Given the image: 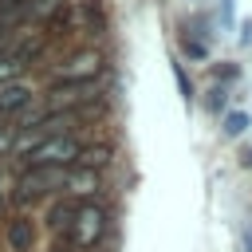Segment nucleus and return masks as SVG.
Segmentation results:
<instances>
[{
    "label": "nucleus",
    "mask_w": 252,
    "mask_h": 252,
    "mask_svg": "<svg viewBox=\"0 0 252 252\" xmlns=\"http://www.w3.org/2000/svg\"><path fill=\"white\" fill-rule=\"evenodd\" d=\"M102 236H106V209H102V205H79V213H75V220H71V228H67L71 248L91 252V248L102 244Z\"/></svg>",
    "instance_id": "f03ea898"
},
{
    "label": "nucleus",
    "mask_w": 252,
    "mask_h": 252,
    "mask_svg": "<svg viewBox=\"0 0 252 252\" xmlns=\"http://www.w3.org/2000/svg\"><path fill=\"white\" fill-rule=\"evenodd\" d=\"M75 213H79V205H75L71 197H63V201H51V205H47V228H55V232L71 228Z\"/></svg>",
    "instance_id": "6e6552de"
},
{
    "label": "nucleus",
    "mask_w": 252,
    "mask_h": 252,
    "mask_svg": "<svg viewBox=\"0 0 252 252\" xmlns=\"http://www.w3.org/2000/svg\"><path fill=\"white\" fill-rule=\"evenodd\" d=\"M110 161H114V150H110V146H83L75 165L87 169V173H98V169H106Z\"/></svg>",
    "instance_id": "0eeeda50"
},
{
    "label": "nucleus",
    "mask_w": 252,
    "mask_h": 252,
    "mask_svg": "<svg viewBox=\"0 0 252 252\" xmlns=\"http://www.w3.org/2000/svg\"><path fill=\"white\" fill-rule=\"evenodd\" d=\"M79 150H83V142H79L75 134H51V138H43V142L32 150V158H28L24 165H35V169L75 165V161H79Z\"/></svg>",
    "instance_id": "f257e3e1"
},
{
    "label": "nucleus",
    "mask_w": 252,
    "mask_h": 252,
    "mask_svg": "<svg viewBox=\"0 0 252 252\" xmlns=\"http://www.w3.org/2000/svg\"><path fill=\"white\" fill-rule=\"evenodd\" d=\"M98 173H87V169H75V173H63V193L75 201V197H91L98 193Z\"/></svg>",
    "instance_id": "423d86ee"
},
{
    "label": "nucleus",
    "mask_w": 252,
    "mask_h": 252,
    "mask_svg": "<svg viewBox=\"0 0 252 252\" xmlns=\"http://www.w3.org/2000/svg\"><path fill=\"white\" fill-rule=\"evenodd\" d=\"M98 75H102V55H98V51H75V55H67V59L55 67V79L67 83V87H87V83H94Z\"/></svg>",
    "instance_id": "7ed1b4c3"
},
{
    "label": "nucleus",
    "mask_w": 252,
    "mask_h": 252,
    "mask_svg": "<svg viewBox=\"0 0 252 252\" xmlns=\"http://www.w3.org/2000/svg\"><path fill=\"white\" fill-rule=\"evenodd\" d=\"M28 0H0V12H16V8H24Z\"/></svg>",
    "instance_id": "ddd939ff"
},
{
    "label": "nucleus",
    "mask_w": 252,
    "mask_h": 252,
    "mask_svg": "<svg viewBox=\"0 0 252 252\" xmlns=\"http://www.w3.org/2000/svg\"><path fill=\"white\" fill-rule=\"evenodd\" d=\"M59 4H63V0H28V4L20 8V16H24V20H51V16L59 12Z\"/></svg>",
    "instance_id": "9d476101"
},
{
    "label": "nucleus",
    "mask_w": 252,
    "mask_h": 252,
    "mask_svg": "<svg viewBox=\"0 0 252 252\" xmlns=\"http://www.w3.org/2000/svg\"><path fill=\"white\" fill-rule=\"evenodd\" d=\"M173 75H177V87H181V94L189 98V79H185V71H181V67H173Z\"/></svg>",
    "instance_id": "f8f14e48"
},
{
    "label": "nucleus",
    "mask_w": 252,
    "mask_h": 252,
    "mask_svg": "<svg viewBox=\"0 0 252 252\" xmlns=\"http://www.w3.org/2000/svg\"><path fill=\"white\" fill-rule=\"evenodd\" d=\"M244 126H248V114H244V110H232V114L224 118V130H228V134H240Z\"/></svg>",
    "instance_id": "9b49d317"
},
{
    "label": "nucleus",
    "mask_w": 252,
    "mask_h": 252,
    "mask_svg": "<svg viewBox=\"0 0 252 252\" xmlns=\"http://www.w3.org/2000/svg\"><path fill=\"white\" fill-rule=\"evenodd\" d=\"M55 189H63V173H59V169H35V165H24V169L16 173V197H20V201L51 197Z\"/></svg>",
    "instance_id": "20e7f679"
},
{
    "label": "nucleus",
    "mask_w": 252,
    "mask_h": 252,
    "mask_svg": "<svg viewBox=\"0 0 252 252\" xmlns=\"http://www.w3.org/2000/svg\"><path fill=\"white\" fill-rule=\"evenodd\" d=\"M8 244H12L16 252H28V248L35 244V228H32L28 217H12V220H8Z\"/></svg>",
    "instance_id": "1a4fd4ad"
},
{
    "label": "nucleus",
    "mask_w": 252,
    "mask_h": 252,
    "mask_svg": "<svg viewBox=\"0 0 252 252\" xmlns=\"http://www.w3.org/2000/svg\"><path fill=\"white\" fill-rule=\"evenodd\" d=\"M32 102H35L32 83H24V79H8V83H0V114H20V110H28Z\"/></svg>",
    "instance_id": "39448f33"
}]
</instances>
